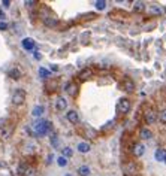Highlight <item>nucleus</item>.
<instances>
[{
    "label": "nucleus",
    "instance_id": "f8f14e48",
    "mask_svg": "<svg viewBox=\"0 0 166 176\" xmlns=\"http://www.w3.org/2000/svg\"><path fill=\"white\" fill-rule=\"evenodd\" d=\"M165 157H166V151H165V149H162V148H157V149L154 151V158H156V161H160V163H163Z\"/></svg>",
    "mask_w": 166,
    "mask_h": 176
},
{
    "label": "nucleus",
    "instance_id": "ddd939ff",
    "mask_svg": "<svg viewBox=\"0 0 166 176\" xmlns=\"http://www.w3.org/2000/svg\"><path fill=\"white\" fill-rule=\"evenodd\" d=\"M43 24H45L46 27H57V26H58V21H57V18L45 17V18H43Z\"/></svg>",
    "mask_w": 166,
    "mask_h": 176
},
{
    "label": "nucleus",
    "instance_id": "393cba45",
    "mask_svg": "<svg viewBox=\"0 0 166 176\" xmlns=\"http://www.w3.org/2000/svg\"><path fill=\"white\" fill-rule=\"evenodd\" d=\"M67 163H69V161H67V158H64V157H61V155H60V157H57V164H58L60 167H66V166H67Z\"/></svg>",
    "mask_w": 166,
    "mask_h": 176
},
{
    "label": "nucleus",
    "instance_id": "9d476101",
    "mask_svg": "<svg viewBox=\"0 0 166 176\" xmlns=\"http://www.w3.org/2000/svg\"><path fill=\"white\" fill-rule=\"evenodd\" d=\"M43 114H45V106H42V105H36V106L32 109V115H33L35 118H41Z\"/></svg>",
    "mask_w": 166,
    "mask_h": 176
},
{
    "label": "nucleus",
    "instance_id": "0eeeda50",
    "mask_svg": "<svg viewBox=\"0 0 166 176\" xmlns=\"http://www.w3.org/2000/svg\"><path fill=\"white\" fill-rule=\"evenodd\" d=\"M66 108H67V102H66V99H64V97H61V96H60V97H57V99H55V109H57V111H64Z\"/></svg>",
    "mask_w": 166,
    "mask_h": 176
},
{
    "label": "nucleus",
    "instance_id": "f257e3e1",
    "mask_svg": "<svg viewBox=\"0 0 166 176\" xmlns=\"http://www.w3.org/2000/svg\"><path fill=\"white\" fill-rule=\"evenodd\" d=\"M32 129H33V133H35L36 136H45V134H48V133H49L51 123L41 118V120H38V121H35V123H33Z\"/></svg>",
    "mask_w": 166,
    "mask_h": 176
},
{
    "label": "nucleus",
    "instance_id": "2f4dec72",
    "mask_svg": "<svg viewBox=\"0 0 166 176\" xmlns=\"http://www.w3.org/2000/svg\"><path fill=\"white\" fill-rule=\"evenodd\" d=\"M35 3H36V2H32V0H29V2H24V5H26V6H29V8H30V6H33Z\"/></svg>",
    "mask_w": 166,
    "mask_h": 176
},
{
    "label": "nucleus",
    "instance_id": "c756f323",
    "mask_svg": "<svg viewBox=\"0 0 166 176\" xmlns=\"http://www.w3.org/2000/svg\"><path fill=\"white\" fill-rule=\"evenodd\" d=\"M52 160H54V155H52V154H49V155L46 157V164H51V163H52Z\"/></svg>",
    "mask_w": 166,
    "mask_h": 176
},
{
    "label": "nucleus",
    "instance_id": "1a4fd4ad",
    "mask_svg": "<svg viewBox=\"0 0 166 176\" xmlns=\"http://www.w3.org/2000/svg\"><path fill=\"white\" fill-rule=\"evenodd\" d=\"M123 90L127 91V93L135 91V82H133L130 78H124V79H123Z\"/></svg>",
    "mask_w": 166,
    "mask_h": 176
},
{
    "label": "nucleus",
    "instance_id": "aec40b11",
    "mask_svg": "<svg viewBox=\"0 0 166 176\" xmlns=\"http://www.w3.org/2000/svg\"><path fill=\"white\" fill-rule=\"evenodd\" d=\"M77 173L80 176H88L90 175V167L88 166H80L78 170H77Z\"/></svg>",
    "mask_w": 166,
    "mask_h": 176
},
{
    "label": "nucleus",
    "instance_id": "a211bd4d",
    "mask_svg": "<svg viewBox=\"0 0 166 176\" xmlns=\"http://www.w3.org/2000/svg\"><path fill=\"white\" fill-rule=\"evenodd\" d=\"M148 12H150L151 15H160V14H162V9H160L157 5H150V6H148Z\"/></svg>",
    "mask_w": 166,
    "mask_h": 176
},
{
    "label": "nucleus",
    "instance_id": "a878e982",
    "mask_svg": "<svg viewBox=\"0 0 166 176\" xmlns=\"http://www.w3.org/2000/svg\"><path fill=\"white\" fill-rule=\"evenodd\" d=\"M157 120H159V123H160V124H166V109L165 111H162V112L159 114Z\"/></svg>",
    "mask_w": 166,
    "mask_h": 176
},
{
    "label": "nucleus",
    "instance_id": "7c9ffc66",
    "mask_svg": "<svg viewBox=\"0 0 166 176\" xmlns=\"http://www.w3.org/2000/svg\"><path fill=\"white\" fill-rule=\"evenodd\" d=\"M2 6H3V8H9V6H11V2H9V0H3V2H2Z\"/></svg>",
    "mask_w": 166,
    "mask_h": 176
},
{
    "label": "nucleus",
    "instance_id": "5701e85b",
    "mask_svg": "<svg viewBox=\"0 0 166 176\" xmlns=\"http://www.w3.org/2000/svg\"><path fill=\"white\" fill-rule=\"evenodd\" d=\"M39 76H41L42 79H48V78L51 76V72L46 70L45 67H39Z\"/></svg>",
    "mask_w": 166,
    "mask_h": 176
},
{
    "label": "nucleus",
    "instance_id": "4be33fe9",
    "mask_svg": "<svg viewBox=\"0 0 166 176\" xmlns=\"http://www.w3.org/2000/svg\"><path fill=\"white\" fill-rule=\"evenodd\" d=\"M49 142H51V146L52 148H58V145H60V140H58V136L57 134H52L51 137H49Z\"/></svg>",
    "mask_w": 166,
    "mask_h": 176
},
{
    "label": "nucleus",
    "instance_id": "473e14b6",
    "mask_svg": "<svg viewBox=\"0 0 166 176\" xmlns=\"http://www.w3.org/2000/svg\"><path fill=\"white\" fill-rule=\"evenodd\" d=\"M8 29V24L6 23H0V30H6Z\"/></svg>",
    "mask_w": 166,
    "mask_h": 176
},
{
    "label": "nucleus",
    "instance_id": "6ab92c4d",
    "mask_svg": "<svg viewBox=\"0 0 166 176\" xmlns=\"http://www.w3.org/2000/svg\"><path fill=\"white\" fill-rule=\"evenodd\" d=\"M8 75H9V78H12V79H20L21 78V72L18 70V69H11L9 72H8Z\"/></svg>",
    "mask_w": 166,
    "mask_h": 176
},
{
    "label": "nucleus",
    "instance_id": "e433bc0d",
    "mask_svg": "<svg viewBox=\"0 0 166 176\" xmlns=\"http://www.w3.org/2000/svg\"><path fill=\"white\" fill-rule=\"evenodd\" d=\"M163 163H166V157H165V160H163Z\"/></svg>",
    "mask_w": 166,
    "mask_h": 176
},
{
    "label": "nucleus",
    "instance_id": "b1692460",
    "mask_svg": "<svg viewBox=\"0 0 166 176\" xmlns=\"http://www.w3.org/2000/svg\"><path fill=\"white\" fill-rule=\"evenodd\" d=\"M94 6H96L97 11H103L106 8V2L105 0H97V2H94Z\"/></svg>",
    "mask_w": 166,
    "mask_h": 176
},
{
    "label": "nucleus",
    "instance_id": "cd10ccee",
    "mask_svg": "<svg viewBox=\"0 0 166 176\" xmlns=\"http://www.w3.org/2000/svg\"><path fill=\"white\" fill-rule=\"evenodd\" d=\"M24 175H26V176H35V175H36V172H35V169H27Z\"/></svg>",
    "mask_w": 166,
    "mask_h": 176
},
{
    "label": "nucleus",
    "instance_id": "72a5a7b5",
    "mask_svg": "<svg viewBox=\"0 0 166 176\" xmlns=\"http://www.w3.org/2000/svg\"><path fill=\"white\" fill-rule=\"evenodd\" d=\"M51 70H52V72H58V66H57V64H52V66H51Z\"/></svg>",
    "mask_w": 166,
    "mask_h": 176
},
{
    "label": "nucleus",
    "instance_id": "423d86ee",
    "mask_svg": "<svg viewBox=\"0 0 166 176\" xmlns=\"http://www.w3.org/2000/svg\"><path fill=\"white\" fill-rule=\"evenodd\" d=\"M66 118H67V121H69L70 124H78V123H80V115H78L77 111H67Z\"/></svg>",
    "mask_w": 166,
    "mask_h": 176
},
{
    "label": "nucleus",
    "instance_id": "c9c22d12",
    "mask_svg": "<svg viewBox=\"0 0 166 176\" xmlns=\"http://www.w3.org/2000/svg\"><path fill=\"white\" fill-rule=\"evenodd\" d=\"M64 176H72V175H70V173H66V175H64Z\"/></svg>",
    "mask_w": 166,
    "mask_h": 176
},
{
    "label": "nucleus",
    "instance_id": "39448f33",
    "mask_svg": "<svg viewBox=\"0 0 166 176\" xmlns=\"http://www.w3.org/2000/svg\"><path fill=\"white\" fill-rule=\"evenodd\" d=\"M144 118H145L147 124H154V123L157 121V114H156L153 109H150V111H147V112L144 114Z\"/></svg>",
    "mask_w": 166,
    "mask_h": 176
},
{
    "label": "nucleus",
    "instance_id": "4468645a",
    "mask_svg": "<svg viewBox=\"0 0 166 176\" xmlns=\"http://www.w3.org/2000/svg\"><path fill=\"white\" fill-rule=\"evenodd\" d=\"M64 91H67L70 96H75L77 91H78V87H77L75 84H72V82H67V84L64 85Z\"/></svg>",
    "mask_w": 166,
    "mask_h": 176
},
{
    "label": "nucleus",
    "instance_id": "7ed1b4c3",
    "mask_svg": "<svg viewBox=\"0 0 166 176\" xmlns=\"http://www.w3.org/2000/svg\"><path fill=\"white\" fill-rule=\"evenodd\" d=\"M130 109H132V103H130L129 99H121V100L118 102L117 111H118L120 114H127V112H130Z\"/></svg>",
    "mask_w": 166,
    "mask_h": 176
},
{
    "label": "nucleus",
    "instance_id": "f03ea898",
    "mask_svg": "<svg viewBox=\"0 0 166 176\" xmlns=\"http://www.w3.org/2000/svg\"><path fill=\"white\" fill-rule=\"evenodd\" d=\"M26 102V91L21 88H17L12 94V103L14 105H23Z\"/></svg>",
    "mask_w": 166,
    "mask_h": 176
},
{
    "label": "nucleus",
    "instance_id": "412c9836",
    "mask_svg": "<svg viewBox=\"0 0 166 176\" xmlns=\"http://www.w3.org/2000/svg\"><path fill=\"white\" fill-rule=\"evenodd\" d=\"M145 9H147V6H145L144 2H135V6H133V11L135 12H142Z\"/></svg>",
    "mask_w": 166,
    "mask_h": 176
},
{
    "label": "nucleus",
    "instance_id": "6e6552de",
    "mask_svg": "<svg viewBox=\"0 0 166 176\" xmlns=\"http://www.w3.org/2000/svg\"><path fill=\"white\" fill-rule=\"evenodd\" d=\"M132 152H133V155H135V157H142V155H144V152H145V146H144L142 143H135V146H133Z\"/></svg>",
    "mask_w": 166,
    "mask_h": 176
},
{
    "label": "nucleus",
    "instance_id": "c85d7f7f",
    "mask_svg": "<svg viewBox=\"0 0 166 176\" xmlns=\"http://www.w3.org/2000/svg\"><path fill=\"white\" fill-rule=\"evenodd\" d=\"M33 57H35L36 60H41V58H42V54L39 52V51H33Z\"/></svg>",
    "mask_w": 166,
    "mask_h": 176
},
{
    "label": "nucleus",
    "instance_id": "2eb2a0df",
    "mask_svg": "<svg viewBox=\"0 0 166 176\" xmlns=\"http://www.w3.org/2000/svg\"><path fill=\"white\" fill-rule=\"evenodd\" d=\"M139 137H141V139H144V140H148V139H151V137H153V132H151V130H148V129H141V132H139Z\"/></svg>",
    "mask_w": 166,
    "mask_h": 176
},
{
    "label": "nucleus",
    "instance_id": "bb28decb",
    "mask_svg": "<svg viewBox=\"0 0 166 176\" xmlns=\"http://www.w3.org/2000/svg\"><path fill=\"white\" fill-rule=\"evenodd\" d=\"M27 169H29V167H27L26 164H20V166H18V173H20V175H24Z\"/></svg>",
    "mask_w": 166,
    "mask_h": 176
},
{
    "label": "nucleus",
    "instance_id": "f704fd0d",
    "mask_svg": "<svg viewBox=\"0 0 166 176\" xmlns=\"http://www.w3.org/2000/svg\"><path fill=\"white\" fill-rule=\"evenodd\" d=\"M0 20H5V14H3L2 11H0Z\"/></svg>",
    "mask_w": 166,
    "mask_h": 176
},
{
    "label": "nucleus",
    "instance_id": "9b49d317",
    "mask_svg": "<svg viewBox=\"0 0 166 176\" xmlns=\"http://www.w3.org/2000/svg\"><path fill=\"white\" fill-rule=\"evenodd\" d=\"M77 149H78V152H81V154H87V152H90L91 146H90V143H87V142H80V143L77 145Z\"/></svg>",
    "mask_w": 166,
    "mask_h": 176
},
{
    "label": "nucleus",
    "instance_id": "20e7f679",
    "mask_svg": "<svg viewBox=\"0 0 166 176\" xmlns=\"http://www.w3.org/2000/svg\"><path fill=\"white\" fill-rule=\"evenodd\" d=\"M21 46L26 49V51H33L36 48V42L32 39V38H24L21 41Z\"/></svg>",
    "mask_w": 166,
    "mask_h": 176
},
{
    "label": "nucleus",
    "instance_id": "dca6fc26",
    "mask_svg": "<svg viewBox=\"0 0 166 176\" xmlns=\"http://www.w3.org/2000/svg\"><path fill=\"white\" fill-rule=\"evenodd\" d=\"M93 75V72H91V69H84L80 72V75H78V78L81 79V81H85V79H88L90 76Z\"/></svg>",
    "mask_w": 166,
    "mask_h": 176
},
{
    "label": "nucleus",
    "instance_id": "f3484780",
    "mask_svg": "<svg viewBox=\"0 0 166 176\" xmlns=\"http://www.w3.org/2000/svg\"><path fill=\"white\" fill-rule=\"evenodd\" d=\"M74 155V149L70 148V146H64L63 149H61V157H64V158H70Z\"/></svg>",
    "mask_w": 166,
    "mask_h": 176
}]
</instances>
